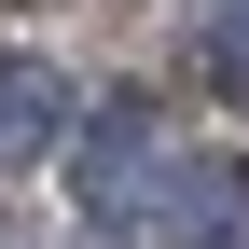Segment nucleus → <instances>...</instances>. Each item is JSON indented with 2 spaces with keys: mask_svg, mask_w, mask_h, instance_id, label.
<instances>
[{
  "mask_svg": "<svg viewBox=\"0 0 249 249\" xmlns=\"http://www.w3.org/2000/svg\"><path fill=\"white\" fill-rule=\"evenodd\" d=\"M42 139H70V70H42V55H0V166H28Z\"/></svg>",
  "mask_w": 249,
  "mask_h": 249,
  "instance_id": "2",
  "label": "nucleus"
},
{
  "mask_svg": "<svg viewBox=\"0 0 249 249\" xmlns=\"http://www.w3.org/2000/svg\"><path fill=\"white\" fill-rule=\"evenodd\" d=\"M139 152H152V97H111L97 111V139H83V208H139Z\"/></svg>",
  "mask_w": 249,
  "mask_h": 249,
  "instance_id": "3",
  "label": "nucleus"
},
{
  "mask_svg": "<svg viewBox=\"0 0 249 249\" xmlns=\"http://www.w3.org/2000/svg\"><path fill=\"white\" fill-rule=\"evenodd\" d=\"M124 222H139V249H249V166L194 152L180 194H166V208H124Z\"/></svg>",
  "mask_w": 249,
  "mask_h": 249,
  "instance_id": "1",
  "label": "nucleus"
},
{
  "mask_svg": "<svg viewBox=\"0 0 249 249\" xmlns=\"http://www.w3.org/2000/svg\"><path fill=\"white\" fill-rule=\"evenodd\" d=\"M0 249H28V235H14V222H0Z\"/></svg>",
  "mask_w": 249,
  "mask_h": 249,
  "instance_id": "4",
  "label": "nucleus"
}]
</instances>
